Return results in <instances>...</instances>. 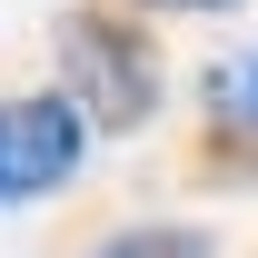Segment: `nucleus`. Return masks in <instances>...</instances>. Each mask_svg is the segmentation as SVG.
<instances>
[{
    "mask_svg": "<svg viewBox=\"0 0 258 258\" xmlns=\"http://www.w3.org/2000/svg\"><path fill=\"white\" fill-rule=\"evenodd\" d=\"M90 139H99V119L70 90H10L0 99V209H30V199L70 189L90 169Z\"/></svg>",
    "mask_w": 258,
    "mask_h": 258,
    "instance_id": "nucleus-2",
    "label": "nucleus"
},
{
    "mask_svg": "<svg viewBox=\"0 0 258 258\" xmlns=\"http://www.w3.org/2000/svg\"><path fill=\"white\" fill-rule=\"evenodd\" d=\"M90 258H219V238L199 219H149V228H119V238H99Z\"/></svg>",
    "mask_w": 258,
    "mask_h": 258,
    "instance_id": "nucleus-3",
    "label": "nucleus"
},
{
    "mask_svg": "<svg viewBox=\"0 0 258 258\" xmlns=\"http://www.w3.org/2000/svg\"><path fill=\"white\" fill-rule=\"evenodd\" d=\"M60 90L90 109L99 129H139L159 109V50L119 10H70L60 20Z\"/></svg>",
    "mask_w": 258,
    "mask_h": 258,
    "instance_id": "nucleus-1",
    "label": "nucleus"
},
{
    "mask_svg": "<svg viewBox=\"0 0 258 258\" xmlns=\"http://www.w3.org/2000/svg\"><path fill=\"white\" fill-rule=\"evenodd\" d=\"M149 10H228V0H149Z\"/></svg>",
    "mask_w": 258,
    "mask_h": 258,
    "instance_id": "nucleus-5",
    "label": "nucleus"
},
{
    "mask_svg": "<svg viewBox=\"0 0 258 258\" xmlns=\"http://www.w3.org/2000/svg\"><path fill=\"white\" fill-rule=\"evenodd\" d=\"M209 119L238 129V139H258V50H238V60L209 70Z\"/></svg>",
    "mask_w": 258,
    "mask_h": 258,
    "instance_id": "nucleus-4",
    "label": "nucleus"
}]
</instances>
